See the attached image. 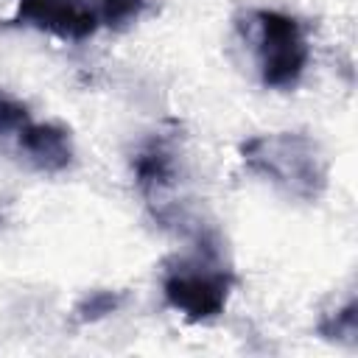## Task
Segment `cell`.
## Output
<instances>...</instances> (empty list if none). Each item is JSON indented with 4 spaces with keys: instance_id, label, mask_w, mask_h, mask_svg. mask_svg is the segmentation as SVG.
<instances>
[{
    "instance_id": "8",
    "label": "cell",
    "mask_w": 358,
    "mask_h": 358,
    "mask_svg": "<svg viewBox=\"0 0 358 358\" xmlns=\"http://www.w3.org/2000/svg\"><path fill=\"white\" fill-rule=\"evenodd\" d=\"M129 294L126 291H115V288H95L87 291L84 296H78V302L73 305V322L76 324H95L112 313H117L126 305Z\"/></svg>"
},
{
    "instance_id": "6",
    "label": "cell",
    "mask_w": 358,
    "mask_h": 358,
    "mask_svg": "<svg viewBox=\"0 0 358 358\" xmlns=\"http://www.w3.org/2000/svg\"><path fill=\"white\" fill-rule=\"evenodd\" d=\"M11 145L34 171H42V173H62L76 159L70 129L62 123H50V120L45 123L31 120Z\"/></svg>"
},
{
    "instance_id": "4",
    "label": "cell",
    "mask_w": 358,
    "mask_h": 358,
    "mask_svg": "<svg viewBox=\"0 0 358 358\" xmlns=\"http://www.w3.org/2000/svg\"><path fill=\"white\" fill-rule=\"evenodd\" d=\"M131 171L137 190L151 213V218L165 229H199L190 221L182 185H185V162L176 145V137L154 134L148 137L131 157Z\"/></svg>"
},
{
    "instance_id": "9",
    "label": "cell",
    "mask_w": 358,
    "mask_h": 358,
    "mask_svg": "<svg viewBox=\"0 0 358 358\" xmlns=\"http://www.w3.org/2000/svg\"><path fill=\"white\" fill-rule=\"evenodd\" d=\"M145 8H148V0H98L101 25H106L112 31L129 28L131 22H137L143 17Z\"/></svg>"
},
{
    "instance_id": "10",
    "label": "cell",
    "mask_w": 358,
    "mask_h": 358,
    "mask_svg": "<svg viewBox=\"0 0 358 358\" xmlns=\"http://www.w3.org/2000/svg\"><path fill=\"white\" fill-rule=\"evenodd\" d=\"M31 123V112L14 95L0 92V143H14L17 134Z\"/></svg>"
},
{
    "instance_id": "3",
    "label": "cell",
    "mask_w": 358,
    "mask_h": 358,
    "mask_svg": "<svg viewBox=\"0 0 358 358\" xmlns=\"http://www.w3.org/2000/svg\"><path fill=\"white\" fill-rule=\"evenodd\" d=\"M241 36L252 45L263 87L294 90L310 62L308 28L299 17L277 8H246L235 17Z\"/></svg>"
},
{
    "instance_id": "5",
    "label": "cell",
    "mask_w": 358,
    "mask_h": 358,
    "mask_svg": "<svg viewBox=\"0 0 358 358\" xmlns=\"http://www.w3.org/2000/svg\"><path fill=\"white\" fill-rule=\"evenodd\" d=\"M8 25H28L64 42H84L101 28L98 0H17Z\"/></svg>"
},
{
    "instance_id": "7",
    "label": "cell",
    "mask_w": 358,
    "mask_h": 358,
    "mask_svg": "<svg viewBox=\"0 0 358 358\" xmlns=\"http://www.w3.org/2000/svg\"><path fill=\"white\" fill-rule=\"evenodd\" d=\"M316 333L330 344L355 350L358 347V302H355V296H350L344 305L322 313L316 322Z\"/></svg>"
},
{
    "instance_id": "1",
    "label": "cell",
    "mask_w": 358,
    "mask_h": 358,
    "mask_svg": "<svg viewBox=\"0 0 358 358\" xmlns=\"http://www.w3.org/2000/svg\"><path fill=\"white\" fill-rule=\"evenodd\" d=\"M193 235V252L176 255L162 266V299L185 322L207 324L227 310L238 277L213 232L199 227Z\"/></svg>"
},
{
    "instance_id": "2",
    "label": "cell",
    "mask_w": 358,
    "mask_h": 358,
    "mask_svg": "<svg viewBox=\"0 0 358 358\" xmlns=\"http://www.w3.org/2000/svg\"><path fill=\"white\" fill-rule=\"evenodd\" d=\"M246 171L263 176L285 196L319 201L330 182V165L322 145L305 131H268L246 137L238 145Z\"/></svg>"
}]
</instances>
